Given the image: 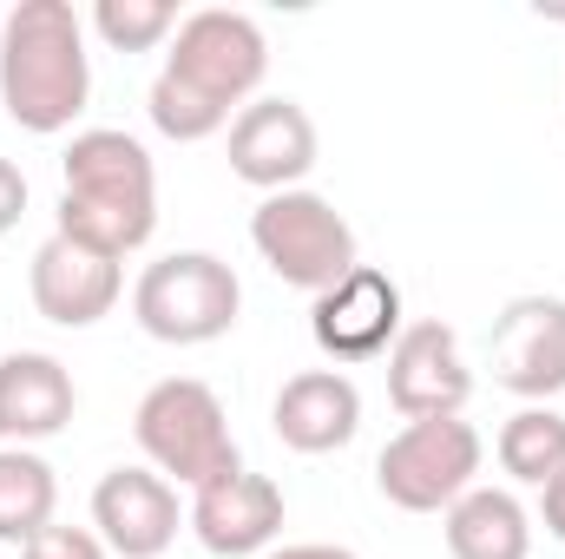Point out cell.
I'll return each mask as SVG.
<instances>
[{
	"label": "cell",
	"mask_w": 565,
	"mask_h": 559,
	"mask_svg": "<svg viewBox=\"0 0 565 559\" xmlns=\"http://www.w3.org/2000/svg\"><path fill=\"white\" fill-rule=\"evenodd\" d=\"M60 171H66L60 218H53L60 238L86 244L113 264L151 244V231H158V171H151V151L132 133H113V126L73 133Z\"/></svg>",
	"instance_id": "obj_1"
},
{
	"label": "cell",
	"mask_w": 565,
	"mask_h": 559,
	"mask_svg": "<svg viewBox=\"0 0 565 559\" xmlns=\"http://www.w3.org/2000/svg\"><path fill=\"white\" fill-rule=\"evenodd\" d=\"M93 99L86 20L66 0H20L0 20V106L20 133L53 139Z\"/></svg>",
	"instance_id": "obj_2"
},
{
	"label": "cell",
	"mask_w": 565,
	"mask_h": 559,
	"mask_svg": "<svg viewBox=\"0 0 565 559\" xmlns=\"http://www.w3.org/2000/svg\"><path fill=\"white\" fill-rule=\"evenodd\" d=\"M132 434H139L145 461H151L164 481L191 487V494L211 487L217 474H237V467H244L217 389L198 382V376H164V382H151L145 402H139V415H132Z\"/></svg>",
	"instance_id": "obj_3"
},
{
	"label": "cell",
	"mask_w": 565,
	"mask_h": 559,
	"mask_svg": "<svg viewBox=\"0 0 565 559\" xmlns=\"http://www.w3.org/2000/svg\"><path fill=\"white\" fill-rule=\"evenodd\" d=\"M237 309H244V283L211 251H171V257L145 264L139 289H132L139 329L151 342H171V349H198V342L231 336Z\"/></svg>",
	"instance_id": "obj_4"
},
{
	"label": "cell",
	"mask_w": 565,
	"mask_h": 559,
	"mask_svg": "<svg viewBox=\"0 0 565 559\" xmlns=\"http://www.w3.org/2000/svg\"><path fill=\"white\" fill-rule=\"evenodd\" d=\"M250 244H257V257L289 289H309V296L335 289V283L362 264L349 218L322 191H277V198H264L250 211Z\"/></svg>",
	"instance_id": "obj_5"
},
{
	"label": "cell",
	"mask_w": 565,
	"mask_h": 559,
	"mask_svg": "<svg viewBox=\"0 0 565 559\" xmlns=\"http://www.w3.org/2000/svg\"><path fill=\"white\" fill-rule=\"evenodd\" d=\"M480 428L460 415H440V421H408L382 454H375V487L388 507L402 514H447L473 474H480Z\"/></svg>",
	"instance_id": "obj_6"
},
{
	"label": "cell",
	"mask_w": 565,
	"mask_h": 559,
	"mask_svg": "<svg viewBox=\"0 0 565 559\" xmlns=\"http://www.w3.org/2000/svg\"><path fill=\"white\" fill-rule=\"evenodd\" d=\"M164 73H178L184 86H198L204 99H217L224 113L244 99H257L264 73H270V40L250 13H231V7H198L178 20L171 33V53H164Z\"/></svg>",
	"instance_id": "obj_7"
},
{
	"label": "cell",
	"mask_w": 565,
	"mask_h": 559,
	"mask_svg": "<svg viewBox=\"0 0 565 559\" xmlns=\"http://www.w3.org/2000/svg\"><path fill=\"white\" fill-rule=\"evenodd\" d=\"M408 329L402 316V283L375 264H355L335 289H322L309 303V336L329 362H375L395 349V336Z\"/></svg>",
	"instance_id": "obj_8"
},
{
	"label": "cell",
	"mask_w": 565,
	"mask_h": 559,
	"mask_svg": "<svg viewBox=\"0 0 565 559\" xmlns=\"http://www.w3.org/2000/svg\"><path fill=\"white\" fill-rule=\"evenodd\" d=\"M493 382L520 402L565 395V296H513L493 316Z\"/></svg>",
	"instance_id": "obj_9"
},
{
	"label": "cell",
	"mask_w": 565,
	"mask_h": 559,
	"mask_svg": "<svg viewBox=\"0 0 565 559\" xmlns=\"http://www.w3.org/2000/svg\"><path fill=\"white\" fill-rule=\"evenodd\" d=\"M184 527L198 534V547L217 559H264L270 540L282 534V487L270 474H217L211 487L191 494V514Z\"/></svg>",
	"instance_id": "obj_10"
},
{
	"label": "cell",
	"mask_w": 565,
	"mask_h": 559,
	"mask_svg": "<svg viewBox=\"0 0 565 559\" xmlns=\"http://www.w3.org/2000/svg\"><path fill=\"white\" fill-rule=\"evenodd\" d=\"M473 395V369L460 356V336L447 323H408L388 349V402L408 421H440L460 415Z\"/></svg>",
	"instance_id": "obj_11"
},
{
	"label": "cell",
	"mask_w": 565,
	"mask_h": 559,
	"mask_svg": "<svg viewBox=\"0 0 565 559\" xmlns=\"http://www.w3.org/2000/svg\"><path fill=\"white\" fill-rule=\"evenodd\" d=\"M93 527L106 540V553L119 559H158L171 553L184 514H178V487L158 467H106L93 487Z\"/></svg>",
	"instance_id": "obj_12"
},
{
	"label": "cell",
	"mask_w": 565,
	"mask_h": 559,
	"mask_svg": "<svg viewBox=\"0 0 565 559\" xmlns=\"http://www.w3.org/2000/svg\"><path fill=\"white\" fill-rule=\"evenodd\" d=\"M231 171L264 198L302 191V178L316 171V119L296 99H250L231 119Z\"/></svg>",
	"instance_id": "obj_13"
},
{
	"label": "cell",
	"mask_w": 565,
	"mask_h": 559,
	"mask_svg": "<svg viewBox=\"0 0 565 559\" xmlns=\"http://www.w3.org/2000/svg\"><path fill=\"white\" fill-rule=\"evenodd\" d=\"M26 289H33V309L46 316V323H60V329H93L99 316H113V303H119V264L113 257H99V251H86V244H73V238H46L40 251H33V264H26Z\"/></svg>",
	"instance_id": "obj_14"
},
{
	"label": "cell",
	"mask_w": 565,
	"mask_h": 559,
	"mask_svg": "<svg viewBox=\"0 0 565 559\" xmlns=\"http://www.w3.org/2000/svg\"><path fill=\"white\" fill-rule=\"evenodd\" d=\"M270 428H277L282 447H296V454H335L362 428V389L342 369H302V376H289L277 389Z\"/></svg>",
	"instance_id": "obj_15"
},
{
	"label": "cell",
	"mask_w": 565,
	"mask_h": 559,
	"mask_svg": "<svg viewBox=\"0 0 565 559\" xmlns=\"http://www.w3.org/2000/svg\"><path fill=\"white\" fill-rule=\"evenodd\" d=\"M73 409H79V389L60 356H46V349L0 356V441L7 447L53 441L73 421Z\"/></svg>",
	"instance_id": "obj_16"
},
{
	"label": "cell",
	"mask_w": 565,
	"mask_h": 559,
	"mask_svg": "<svg viewBox=\"0 0 565 559\" xmlns=\"http://www.w3.org/2000/svg\"><path fill=\"white\" fill-rule=\"evenodd\" d=\"M447 553L454 559H533V514L507 487H467L447 507Z\"/></svg>",
	"instance_id": "obj_17"
},
{
	"label": "cell",
	"mask_w": 565,
	"mask_h": 559,
	"mask_svg": "<svg viewBox=\"0 0 565 559\" xmlns=\"http://www.w3.org/2000/svg\"><path fill=\"white\" fill-rule=\"evenodd\" d=\"M60 481L33 447H0V547H26L53 527Z\"/></svg>",
	"instance_id": "obj_18"
},
{
	"label": "cell",
	"mask_w": 565,
	"mask_h": 559,
	"mask_svg": "<svg viewBox=\"0 0 565 559\" xmlns=\"http://www.w3.org/2000/svg\"><path fill=\"white\" fill-rule=\"evenodd\" d=\"M500 467L520 487H546L553 474H565V415L553 402H526L520 415H507V428H500Z\"/></svg>",
	"instance_id": "obj_19"
},
{
	"label": "cell",
	"mask_w": 565,
	"mask_h": 559,
	"mask_svg": "<svg viewBox=\"0 0 565 559\" xmlns=\"http://www.w3.org/2000/svg\"><path fill=\"white\" fill-rule=\"evenodd\" d=\"M145 113H151V126H158L164 139H178V145L217 139V133L231 126V113H224L217 99H204L198 86H184L178 73H158V80H151V93H145Z\"/></svg>",
	"instance_id": "obj_20"
},
{
	"label": "cell",
	"mask_w": 565,
	"mask_h": 559,
	"mask_svg": "<svg viewBox=\"0 0 565 559\" xmlns=\"http://www.w3.org/2000/svg\"><path fill=\"white\" fill-rule=\"evenodd\" d=\"M93 33L113 53H151L178 33V7L171 0H99L93 7Z\"/></svg>",
	"instance_id": "obj_21"
},
{
	"label": "cell",
	"mask_w": 565,
	"mask_h": 559,
	"mask_svg": "<svg viewBox=\"0 0 565 559\" xmlns=\"http://www.w3.org/2000/svg\"><path fill=\"white\" fill-rule=\"evenodd\" d=\"M20 559H113L106 553V540L99 534H86V527H46V534H33Z\"/></svg>",
	"instance_id": "obj_22"
},
{
	"label": "cell",
	"mask_w": 565,
	"mask_h": 559,
	"mask_svg": "<svg viewBox=\"0 0 565 559\" xmlns=\"http://www.w3.org/2000/svg\"><path fill=\"white\" fill-rule=\"evenodd\" d=\"M20 211H26V171L13 158H0V238L20 224Z\"/></svg>",
	"instance_id": "obj_23"
},
{
	"label": "cell",
	"mask_w": 565,
	"mask_h": 559,
	"mask_svg": "<svg viewBox=\"0 0 565 559\" xmlns=\"http://www.w3.org/2000/svg\"><path fill=\"white\" fill-rule=\"evenodd\" d=\"M540 520H546L553 540H565V474H553V481L540 487Z\"/></svg>",
	"instance_id": "obj_24"
},
{
	"label": "cell",
	"mask_w": 565,
	"mask_h": 559,
	"mask_svg": "<svg viewBox=\"0 0 565 559\" xmlns=\"http://www.w3.org/2000/svg\"><path fill=\"white\" fill-rule=\"evenodd\" d=\"M264 559H355L349 547H322V540H302V547H270Z\"/></svg>",
	"instance_id": "obj_25"
},
{
	"label": "cell",
	"mask_w": 565,
	"mask_h": 559,
	"mask_svg": "<svg viewBox=\"0 0 565 559\" xmlns=\"http://www.w3.org/2000/svg\"><path fill=\"white\" fill-rule=\"evenodd\" d=\"M0 447H7V441H0Z\"/></svg>",
	"instance_id": "obj_26"
}]
</instances>
